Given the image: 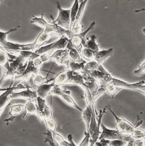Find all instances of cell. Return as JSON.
<instances>
[{
  "mask_svg": "<svg viewBox=\"0 0 145 146\" xmlns=\"http://www.w3.org/2000/svg\"><path fill=\"white\" fill-rule=\"evenodd\" d=\"M85 68L88 71H94L98 70L101 72H107L104 68L102 66V64H99L95 60H92L90 62H87L85 64Z\"/></svg>",
  "mask_w": 145,
  "mask_h": 146,
  "instance_id": "22",
  "label": "cell"
},
{
  "mask_svg": "<svg viewBox=\"0 0 145 146\" xmlns=\"http://www.w3.org/2000/svg\"><path fill=\"white\" fill-rule=\"evenodd\" d=\"M20 27V26H18L16 27H15L14 29H12L8 31H6V32H3L1 30L0 31V45L5 43L6 42H7L8 41L7 40L8 35L10 33L16 31Z\"/></svg>",
  "mask_w": 145,
  "mask_h": 146,
  "instance_id": "31",
  "label": "cell"
},
{
  "mask_svg": "<svg viewBox=\"0 0 145 146\" xmlns=\"http://www.w3.org/2000/svg\"><path fill=\"white\" fill-rule=\"evenodd\" d=\"M113 53V49L109 48L108 50H104L99 51L95 54V60L99 64H102L109 57L112 56Z\"/></svg>",
  "mask_w": 145,
  "mask_h": 146,
  "instance_id": "17",
  "label": "cell"
},
{
  "mask_svg": "<svg viewBox=\"0 0 145 146\" xmlns=\"http://www.w3.org/2000/svg\"><path fill=\"white\" fill-rule=\"evenodd\" d=\"M40 74V68L36 67L34 63V61H29L28 63V66L22 75L15 77V81L21 79L23 80L24 84L27 87L30 86L29 84V80L31 77H34L38 74Z\"/></svg>",
  "mask_w": 145,
  "mask_h": 146,
  "instance_id": "8",
  "label": "cell"
},
{
  "mask_svg": "<svg viewBox=\"0 0 145 146\" xmlns=\"http://www.w3.org/2000/svg\"><path fill=\"white\" fill-rule=\"evenodd\" d=\"M96 36H95V35H92L91 36L90 39H87L86 41L87 47L94 51L95 54L99 51V45L96 42Z\"/></svg>",
  "mask_w": 145,
  "mask_h": 146,
  "instance_id": "26",
  "label": "cell"
},
{
  "mask_svg": "<svg viewBox=\"0 0 145 146\" xmlns=\"http://www.w3.org/2000/svg\"><path fill=\"white\" fill-rule=\"evenodd\" d=\"M88 73L96 79L99 83L100 86H106L108 84L112 81L113 77L108 72H101L98 70L88 71Z\"/></svg>",
  "mask_w": 145,
  "mask_h": 146,
  "instance_id": "10",
  "label": "cell"
},
{
  "mask_svg": "<svg viewBox=\"0 0 145 146\" xmlns=\"http://www.w3.org/2000/svg\"><path fill=\"white\" fill-rule=\"evenodd\" d=\"M106 107L104 108L103 110H100V113L99 114L98 117V124L96 127L94 129L93 131L92 132L91 136V142L90 146H95V145L96 142L99 141L100 135L102 133V132L100 131V127H101V124H102V118L103 117V115L106 113Z\"/></svg>",
  "mask_w": 145,
  "mask_h": 146,
  "instance_id": "11",
  "label": "cell"
},
{
  "mask_svg": "<svg viewBox=\"0 0 145 146\" xmlns=\"http://www.w3.org/2000/svg\"><path fill=\"white\" fill-rule=\"evenodd\" d=\"M106 89H107V93L109 94L112 98H114L115 96L122 89L120 88L117 87L115 86L112 82L108 84L106 86Z\"/></svg>",
  "mask_w": 145,
  "mask_h": 146,
  "instance_id": "29",
  "label": "cell"
},
{
  "mask_svg": "<svg viewBox=\"0 0 145 146\" xmlns=\"http://www.w3.org/2000/svg\"><path fill=\"white\" fill-rule=\"evenodd\" d=\"M16 55H20L27 62L34 61L40 56V55L36 54L35 51H20Z\"/></svg>",
  "mask_w": 145,
  "mask_h": 146,
  "instance_id": "21",
  "label": "cell"
},
{
  "mask_svg": "<svg viewBox=\"0 0 145 146\" xmlns=\"http://www.w3.org/2000/svg\"><path fill=\"white\" fill-rule=\"evenodd\" d=\"M68 139L69 142V146H76L74 142L73 139H72V135L71 134H69L68 136Z\"/></svg>",
  "mask_w": 145,
  "mask_h": 146,
  "instance_id": "45",
  "label": "cell"
},
{
  "mask_svg": "<svg viewBox=\"0 0 145 146\" xmlns=\"http://www.w3.org/2000/svg\"><path fill=\"white\" fill-rule=\"evenodd\" d=\"M27 88L25 85L22 84V83L19 84L16 86H10L9 88L5 89L1 88L0 91L3 92H1V94L0 96V114L1 115L3 111V110L5 109L6 106L8 105L10 101L11 100L10 98V96L14 93L20 90H24Z\"/></svg>",
  "mask_w": 145,
  "mask_h": 146,
  "instance_id": "4",
  "label": "cell"
},
{
  "mask_svg": "<svg viewBox=\"0 0 145 146\" xmlns=\"http://www.w3.org/2000/svg\"><path fill=\"white\" fill-rule=\"evenodd\" d=\"M33 78H34L33 80H34V84L36 86H39V85H42L43 84H45L47 76L46 77H44L40 74L33 77Z\"/></svg>",
  "mask_w": 145,
  "mask_h": 146,
  "instance_id": "34",
  "label": "cell"
},
{
  "mask_svg": "<svg viewBox=\"0 0 145 146\" xmlns=\"http://www.w3.org/2000/svg\"><path fill=\"white\" fill-rule=\"evenodd\" d=\"M109 142H110L109 140L102 139L96 142L95 146H109Z\"/></svg>",
  "mask_w": 145,
  "mask_h": 146,
  "instance_id": "43",
  "label": "cell"
},
{
  "mask_svg": "<svg viewBox=\"0 0 145 146\" xmlns=\"http://www.w3.org/2000/svg\"><path fill=\"white\" fill-rule=\"evenodd\" d=\"M105 93H107L106 86H100V87L99 88V89H98L96 92L92 96L94 102L95 103L96 101L98 99V98L100 97L102 95H103Z\"/></svg>",
  "mask_w": 145,
  "mask_h": 146,
  "instance_id": "35",
  "label": "cell"
},
{
  "mask_svg": "<svg viewBox=\"0 0 145 146\" xmlns=\"http://www.w3.org/2000/svg\"><path fill=\"white\" fill-rule=\"evenodd\" d=\"M145 135V130H141L138 128H136L134 130V133L132 134V137L135 140H138V139H142L144 137Z\"/></svg>",
  "mask_w": 145,
  "mask_h": 146,
  "instance_id": "33",
  "label": "cell"
},
{
  "mask_svg": "<svg viewBox=\"0 0 145 146\" xmlns=\"http://www.w3.org/2000/svg\"><path fill=\"white\" fill-rule=\"evenodd\" d=\"M45 123L46 124L47 129H49L50 131H56L57 125H56V122L54 121H53L52 119L45 121Z\"/></svg>",
  "mask_w": 145,
  "mask_h": 146,
  "instance_id": "40",
  "label": "cell"
},
{
  "mask_svg": "<svg viewBox=\"0 0 145 146\" xmlns=\"http://www.w3.org/2000/svg\"><path fill=\"white\" fill-rule=\"evenodd\" d=\"M92 106L87 105L86 108L82 112V119L85 123L87 131L88 133L90 130V124L92 115Z\"/></svg>",
  "mask_w": 145,
  "mask_h": 146,
  "instance_id": "15",
  "label": "cell"
},
{
  "mask_svg": "<svg viewBox=\"0 0 145 146\" xmlns=\"http://www.w3.org/2000/svg\"><path fill=\"white\" fill-rule=\"evenodd\" d=\"M56 84L53 82L51 84L45 83L39 86H32V88L36 90L38 97L45 99V98L50 95V93Z\"/></svg>",
  "mask_w": 145,
  "mask_h": 146,
  "instance_id": "13",
  "label": "cell"
},
{
  "mask_svg": "<svg viewBox=\"0 0 145 146\" xmlns=\"http://www.w3.org/2000/svg\"><path fill=\"white\" fill-rule=\"evenodd\" d=\"M84 0H79V3H80V2H83Z\"/></svg>",
  "mask_w": 145,
  "mask_h": 146,
  "instance_id": "49",
  "label": "cell"
},
{
  "mask_svg": "<svg viewBox=\"0 0 145 146\" xmlns=\"http://www.w3.org/2000/svg\"><path fill=\"white\" fill-rule=\"evenodd\" d=\"M2 0H1V2H2Z\"/></svg>",
  "mask_w": 145,
  "mask_h": 146,
  "instance_id": "52",
  "label": "cell"
},
{
  "mask_svg": "<svg viewBox=\"0 0 145 146\" xmlns=\"http://www.w3.org/2000/svg\"><path fill=\"white\" fill-rule=\"evenodd\" d=\"M69 40L67 37H61L52 43L41 47L35 52L40 55L45 54L51 56L57 51L66 49Z\"/></svg>",
  "mask_w": 145,
  "mask_h": 146,
  "instance_id": "2",
  "label": "cell"
},
{
  "mask_svg": "<svg viewBox=\"0 0 145 146\" xmlns=\"http://www.w3.org/2000/svg\"><path fill=\"white\" fill-rule=\"evenodd\" d=\"M134 146H145V141L142 139L135 140L134 142Z\"/></svg>",
  "mask_w": 145,
  "mask_h": 146,
  "instance_id": "44",
  "label": "cell"
},
{
  "mask_svg": "<svg viewBox=\"0 0 145 146\" xmlns=\"http://www.w3.org/2000/svg\"><path fill=\"white\" fill-rule=\"evenodd\" d=\"M38 96L36 90L32 88V86L27 87L24 90L14 92L11 96V99L21 98L27 101H32L37 104V98Z\"/></svg>",
  "mask_w": 145,
  "mask_h": 146,
  "instance_id": "9",
  "label": "cell"
},
{
  "mask_svg": "<svg viewBox=\"0 0 145 146\" xmlns=\"http://www.w3.org/2000/svg\"><path fill=\"white\" fill-rule=\"evenodd\" d=\"M62 100L67 105L69 106L72 107L73 108L76 109L77 110L80 111L81 113L83 112V110L75 102V101L74 100V99L71 96V94H64L60 97Z\"/></svg>",
  "mask_w": 145,
  "mask_h": 146,
  "instance_id": "20",
  "label": "cell"
},
{
  "mask_svg": "<svg viewBox=\"0 0 145 146\" xmlns=\"http://www.w3.org/2000/svg\"><path fill=\"white\" fill-rule=\"evenodd\" d=\"M128 143L120 139H115L110 141L109 146H127Z\"/></svg>",
  "mask_w": 145,
  "mask_h": 146,
  "instance_id": "41",
  "label": "cell"
},
{
  "mask_svg": "<svg viewBox=\"0 0 145 146\" xmlns=\"http://www.w3.org/2000/svg\"><path fill=\"white\" fill-rule=\"evenodd\" d=\"M79 0H75L74 2L72 5V6L71 8V27L74 25L75 23L76 17L77 15V13L79 9Z\"/></svg>",
  "mask_w": 145,
  "mask_h": 146,
  "instance_id": "30",
  "label": "cell"
},
{
  "mask_svg": "<svg viewBox=\"0 0 145 146\" xmlns=\"http://www.w3.org/2000/svg\"></svg>",
  "mask_w": 145,
  "mask_h": 146,
  "instance_id": "53",
  "label": "cell"
},
{
  "mask_svg": "<svg viewBox=\"0 0 145 146\" xmlns=\"http://www.w3.org/2000/svg\"><path fill=\"white\" fill-rule=\"evenodd\" d=\"M44 134L46 135V140L45 141V142H48L51 146H56L52 131L47 129V133H44Z\"/></svg>",
  "mask_w": 145,
  "mask_h": 146,
  "instance_id": "38",
  "label": "cell"
},
{
  "mask_svg": "<svg viewBox=\"0 0 145 146\" xmlns=\"http://www.w3.org/2000/svg\"><path fill=\"white\" fill-rule=\"evenodd\" d=\"M69 69L66 70L59 73L54 78H53V82L56 85L61 86L63 85H68L69 78Z\"/></svg>",
  "mask_w": 145,
  "mask_h": 146,
  "instance_id": "16",
  "label": "cell"
},
{
  "mask_svg": "<svg viewBox=\"0 0 145 146\" xmlns=\"http://www.w3.org/2000/svg\"><path fill=\"white\" fill-rule=\"evenodd\" d=\"M51 61H53L59 66H63L66 70H69L71 60L68 50L66 48L57 51L51 56Z\"/></svg>",
  "mask_w": 145,
  "mask_h": 146,
  "instance_id": "7",
  "label": "cell"
},
{
  "mask_svg": "<svg viewBox=\"0 0 145 146\" xmlns=\"http://www.w3.org/2000/svg\"><path fill=\"white\" fill-rule=\"evenodd\" d=\"M142 11H145V8L135 10V13H140V12H142Z\"/></svg>",
  "mask_w": 145,
  "mask_h": 146,
  "instance_id": "47",
  "label": "cell"
},
{
  "mask_svg": "<svg viewBox=\"0 0 145 146\" xmlns=\"http://www.w3.org/2000/svg\"><path fill=\"white\" fill-rule=\"evenodd\" d=\"M9 60V58L7 55L6 52L2 50L1 49L0 51V66L1 67H2L3 66H5L6 63Z\"/></svg>",
  "mask_w": 145,
  "mask_h": 146,
  "instance_id": "36",
  "label": "cell"
},
{
  "mask_svg": "<svg viewBox=\"0 0 145 146\" xmlns=\"http://www.w3.org/2000/svg\"><path fill=\"white\" fill-rule=\"evenodd\" d=\"M38 113V105L32 101H28L25 105L24 114L23 116V119L27 118L28 115H36Z\"/></svg>",
  "mask_w": 145,
  "mask_h": 146,
  "instance_id": "18",
  "label": "cell"
},
{
  "mask_svg": "<svg viewBox=\"0 0 145 146\" xmlns=\"http://www.w3.org/2000/svg\"><path fill=\"white\" fill-rule=\"evenodd\" d=\"M86 61H84L82 63H76L71 61L69 64V69L74 72L82 73L85 69V64Z\"/></svg>",
  "mask_w": 145,
  "mask_h": 146,
  "instance_id": "24",
  "label": "cell"
},
{
  "mask_svg": "<svg viewBox=\"0 0 145 146\" xmlns=\"http://www.w3.org/2000/svg\"><path fill=\"white\" fill-rule=\"evenodd\" d=\"M66 48L68 51L69 56L71 61L76 63H82L85 61L83 59L80 53L79 52L77 48L73 45L71 39H69Z\"/></svg>",
  "mask_w": 145,
  "mask_h": 146,
  "instance_id": "12",
  "label": "cell"
},
{
  "mask_svg": "<svg viewBox=\"0 0 145 146\" xmlns=\"http://www.w3.org/2000/svg\"><path fill=\"white\" fill-rule=\"evenodd\" d=\"M52 35L45 33L43 30L39 34L35 40L34 42L35 44L38 47V49L41 47L43 46V45L49 40Z\"/></svg>",
  "mask_w": 145,
  "mask_h": 146,
  "instance_id": "19",
  "label": "cell"
},
{
  "mask_svg": "<svg viewBox=\"0 0 145 146\" xmlns=\"http://www.w3.org/2000/svg\"><path fill=\"white\" fill-rule=\"evenodd\" d=\"M91 134L87 131L84 132V137L79 146H90V142H91Z\"/></svg>",
  "mask_w": 145,
  "mask_h": 146,
  "instance_id": "39",
  "label": "cell"
},
{
  "mask_svg": "<svg viewBox=\"0 0 145 146\" xmlns=\"http://www.w3.org/2000/svg\"><path fill=\"white\" fill-rule=\"evenodd\" d=\"M134 141H132L129 142L127 146H134Z\"/></svg>",
  "mask_w": 145,
  "mask_h": 146,
  "instance_id": "46",
  "label": "cell"
},
{
  "mask_svg": "<svg viewBox=\"0 0 145 146\" xmlns=\"http://www.w3.org/2000/svg\"><path fill=\"white\" fill-rule=\"evenodd\" d=\"M83 59L86 62H90L92 60H95V53L88 48L87 47L83 48L82 52L80 53Z\"/></svg>",
  "mask_w": 145,
  "mask_h": 146,
  "instance_id": "25",
  "label": "cell"
},
{
  "mask_svg": "<svg viewBox=\"0 0 145 146\" xmlns=\"http://www.w3.org/2000/svg\"><path fill=\"white\" fill-rule=\"evenodd\" d=\"M134 74L138 76L145 74V62L139 67L138 69L134 71Z\"/></svg>",
  "mask_w": 145,
  "mask_h": 146,
  "instance_id": "42",
  "label": "cell"
},
{
  "mask_svg": "<svg viewBox=\"0 0 145 146\" xmlns=\"http://www.w3.org/2000/svg\"><path fill=\"white\" fill-rule=\"evenodd\" d=\"M49 61H51V56L45 54L40 55L37 59L34 60V63L36 67L40 68L45 63Z\"/></svg>",
  "mask_w": 145,
  "mask_h": 146,
  "instance_id": "28",
  "label": "cell"
},
{
  "mask_svg": "<svg viewBox=\"0 0 145 146\" xmlns=\"http://www.w3.org/2000/svg\"><path fill=\"white\" fill-rule=\"evenodd\" d=\"M24 110H25V105H24L18 104V105H11L10 111L9 112V114L11 115V117L5 119L4 121L7 122V125H8L9 122L13 121L16 116L22 114L24 111Z\"/></svg>",
  "mask_w": 145,
  "mask_h": 146,
  "instance_id": "14",
  "label": "cell"
},
{
  "mask_svg": "<svg viewBox=\"0 0 145 146\" xmlns=\"http://www.w3.org/2000/svg\"><path fill=\"white\" fill-rule=\"evenodd\" d=\"M95 25V22L93 21L86 30L80 33V34H74L72 38L71 39L73 45L77 48L80 53H81L83 48L87 47V40L86 39V35L94 28Z\"/></svg>",
  "mask_w": 145,
  "mask_h": 146,
  "instance_id": "6",
  "label": "cell"
},
{
  "mask_svg": "<svg viewBox=\"0 0 145 146\" xmlns=\"http://www.w3.org/2000/svg\"><path fill=\"white\" fill-rule=\"evenodd\" d=\"M139 92H141L142 94H143L144 95H145V92H142V91H140Z\"/></svg>",
  "mask_w": 145,
  "mask_h": 146,
  "instance_id": "48",
  "label": "cell"
},
{
  "mask_svg": "<svg viewBox=\"0 0 145 146\" xmlns=\"http://www.w3.org/2000/svg\"><path fill=\"white\" fill-rule=\"evenodd\" d=\"M106 108L110 111L116 120V129L119 130L120 133L125 135H131L134 133V130L137 128L136 126H134L130 122L127 121L125 119L119 118L112 110L109 105H107Z\"/></svg>",
  "mask_w": 145,
  "mask_h": 146,
  "instance_id": "5",
  "label": "cell"
},
{
  "mask_svg": "<svg viewBox=\"0 0 145 146\" xmlns=\"http://www.w3.org/2000/svg\"><path fill=\"white\" fill-rule=\"evenodd\" d=\"M143 140H144V141H145V136H144V138H143Z\"/></svg>",
  "mask_w": 145,
  "mask_h": 146,
  "instance_id": "51",
  "label": "cell"
},
{
  "mask_svg": "<svg viewBox=\"0 0 145 146\" xmlns=\"http://www.w3.org/2000/svg\"><path fill=\"white\" fill-rule=\"evenodd\" d=\"M143 32H144V34H145V28H144V29H143Z\"/></svg>",
  "mask_w": 145,
  "mask_h": 146,
  "instance_id": "50",
  "label": "cell"
},
{
  "mask_svg": "<svg viewBox=\"0 0 145 146\" xmlns=\"http://www.w3.org/2000/svg\"><path fill=\"white\" fill-rule=\"evenodd\" d=\"M64 94H71V91L63 89L61 88V85H55L50 93L51 96H57L60 98Z\"/></svg>",
  "mask_w": 145,
  "mask_h": 146,
  "instance_id": "27",
  "label": "cell"
},
{
  "mask_svg": "<svg viewBox=\"0 0 145 146\" xmlns=\"http://www.w3.org/2000/svg\"><path fill=\"white\" fill-rule=\"evenodd\" d=\"M56 5L59 10V15L56 19H54L52 15H51L52 19V23L60 26L66 30H71V8L69 9H64L61 7L59 2H56Z\"/></svg>",
  "mask_w": 145,
  "mask_h": 146,
  "instance_id": "1",
  "label": "cell"
},
{
  "mask_svg": "<svg viewBox=\"0 0 145 146\" xmlns=\"http://www.w3.org/2000/svg\"><path fill=\"white\" fill-rule=\"evenodd\" d=\"M31 23L38 26L39 27H41L43 30L45 29L49 25V23H48L45 20L43 14H42L40 17H36L33 16V18L31 21Z\"/></svg>",
  "mask_w": 145,
  "mask_h": 146,
  "instance_id": "23",
  "label": "cell"
},
{
  "mask_svg": "<svg viewBox=\"0 0 145 146\" xmlns=\"http://www.w3.org/2000/svg\"><path fill=\"white\" fill-rule=\"evenodd\" d=\"M52 133L53 139L55 141V143H57V146H60V145L65 141L63 138V137L60 134H58L57 133H56V131H52Z\"/></svg>",
  "mask_w": 145,
  "mask_h": 146,
  "instance_id": "37",
  "label": "cell"
},
{
  "mask_svg": "<svg viewBox=\"0 0 145 146\" xmlns=\"http://www.w3.org/2000/svg\"><path fill=\"white\" fill-rule=\"evenodd\" d=\"M85 82H86V85H87L90 92L91 93L92 96L96 92V91L100 87V84L96 80L92 81H90V82L85 81Z\"/></svg>",
  "mask_w": 145,
  "mask_h": 146,
  "instance_id": "32",
  "label": "cell"
},
{
  "mask_svg": "<svg viewBox=\"0 0 145 146\" xmlns=\"http://www.w3.org/2000/svg\"><path fill=\"white\" fill-rule=\"evenodd\" d=\"M101 129L102 130V131L100 135L99 140L102 139H105L109 141L120 139L124 141L127 143L132 141H135V139H134L131 135L123 134L117 129H109L107 128L102 123L101 124Z\"/></svg>",
  "mask_w": 145,
  "mask_h": 146,
  "instance_id": "3",
  "label": "cell"
}]
</instances>
